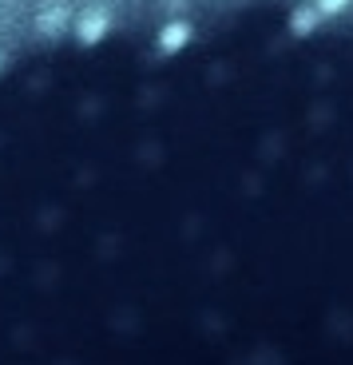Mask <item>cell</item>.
I'll use <instances>...</instances> for the list:
<instances>
[{
	"instance_id": "1",
	"label": "cell",
	"mask_w": 353,
	"mask_h": 365,
	"mask_svg": "<svg viewBox=\"0 0 353 365\" xmlns=\"http://www.w3.org/2000/svg\"><path fill=\"white\" fill-rule=\"evenodd\" d=\"M0 365H353V9L0 44Z\"/></svg>"
}]
</instances>
